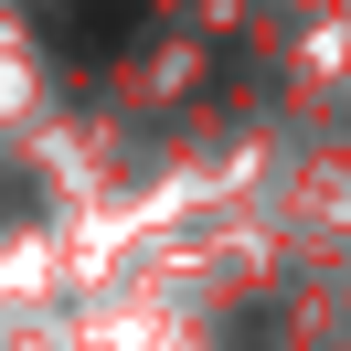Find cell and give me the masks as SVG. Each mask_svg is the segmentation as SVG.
<instances>
[{
  "instance_id": "obj_1",
  "label": "cell",
  "mask_w": 351,
  "mask_h": 351,
  "mask_svg": "<svg viewBox=\"0 0 351 351\" xmlns=\"http://www.w3.org/2000/svg\"><path fill=\"white\" fill-rule=\"evenodd\" d=\"M43 32L64 43V64H107L138 32V0H64V11H43Z\"/></svg>"
}]
</instances>
